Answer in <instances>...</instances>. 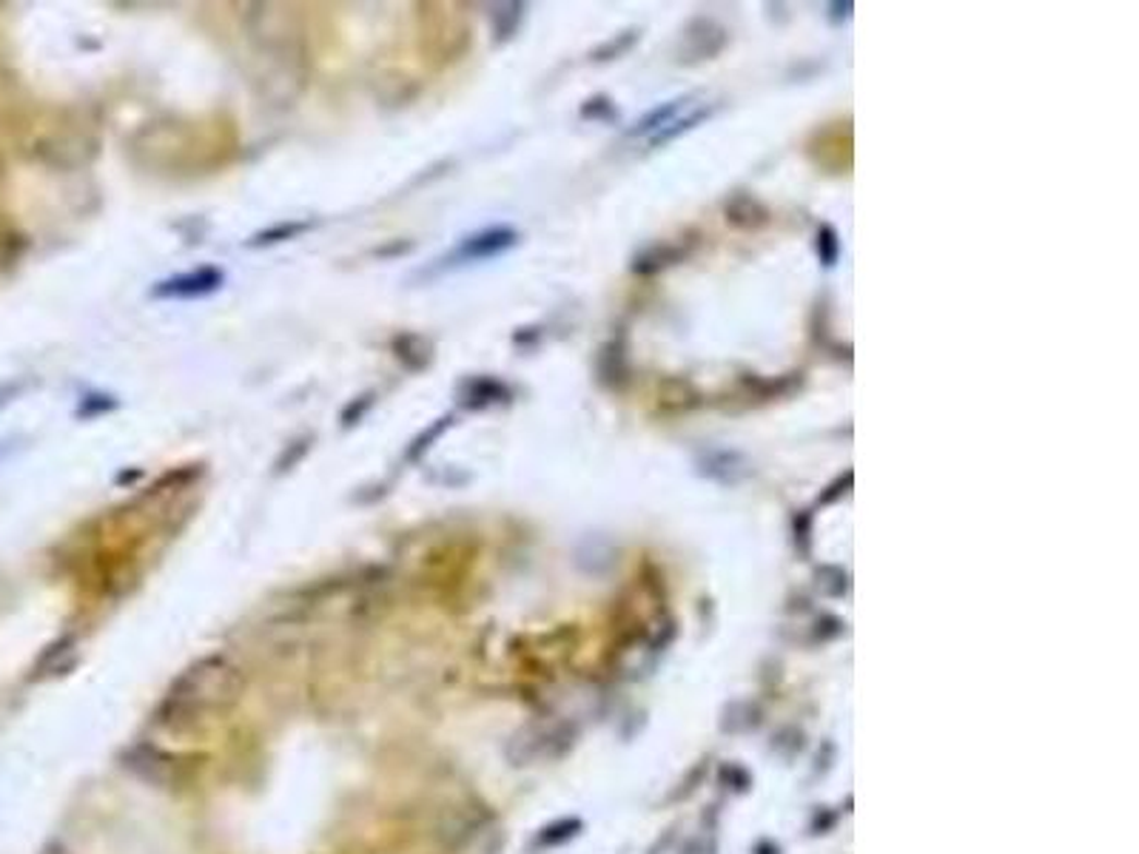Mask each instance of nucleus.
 <instances>
[{"instance_id": "f257e3e1", "label": "nucleus", "mask_w": 1139, "mask_h": 854, "mask_svg": "<svg viewBox=\"0 0 1139 854\" xmlns=\"http://www.w3.org/2000/svg\"><path fill=\"white\" fill-rule=\"evenodd\" d=\"M237 693H240V672L220 656L203 658L177 678L166 698V712L177 723H194L231 707Z\"/></svg>"}, {"instance_id": "f03ea898", "label": "nucleus", "mask_w": 1139, "mask_h": 854, "mask_svg": "<svg viewBox=\"0 0 1139 854\" xmlns=\"http://www.w3.org/2000/svg\"><path fill=\"white\" fill-rule=\"evenodd\" d=\"M222 285V273L217 268H199L194 273H180L174 280H166L152 291L157 300H192L206 296Z\"/></svg>"}, {"instance_id": "7ed1b4c3", "label": "nucleus", "mask_w": 1139, "mask_h": 854, "mask_svg": "<svg viewBox=\"0 0 1139 854\" xmlns=\"http://www.w3.org/2000/svg\"><path fill=\"white\" fill-rule=\"evenodd\" d=\"M125 766L132 769L141 781L155 783V786H169L177 778L174 772V760L166 758L160 749H152V746H134L125 758Z\"/></svg>"}, {"instance_id": "20e7f679", "label": "nucleus", "mask_w": 1139, "mask_h": 854, "mask_svg": "<svg viewBox=\"0 0 1139 854\" xmlns=\"http://www.w3.org/2000/svg\"><path fill=\"white\" fill-rule=\"evenodd\" d=\"M513 243H516L513 231H508V229L485 231V234L473 236V240H468V243H464L462 257L464 259H485V257H493V254H501V251H508Z\"/></svg>"}, {"instance_id": "39448f33", "label": "nucleus", "mask_w": 1139, "mask_h": 854, "mask_svg": "<svg viewBox=\"0 0 1139 854\" xmlns=\"http://www.w3.org/2000/svg\"><path fill=\"white\" fill-rule=\"evenodd\" d=\"M311 225L308 222H282V225H274V229L263 231V234H257L254 240H251V248H259V245H277V243H286V240H291V236L302 234V231H308Z\"/></svg>"}]
</instances>
